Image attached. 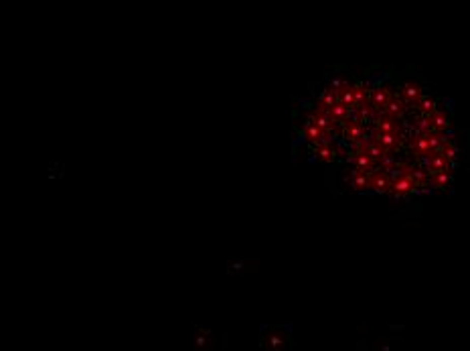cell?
I'll return each mask as SVG.
<instances>
[{"mask_svg":"<svg viewBox=\"0 0 470 351\" xmlns=\"http://www.w3.org/2000/svg\"><path fill=\"white\" fill-rule=\"evenodd\" d=\"M298 140L349 189L410 203L446 193L462 142L452 106L393 71L336 73L302 108Z\"/></svg>","mask_w":470,"mask_h":351,"instance_id":"6da1fadb","label":"cell"}]
</instances>
